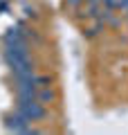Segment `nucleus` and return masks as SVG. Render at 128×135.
<instances>
[{"label": "nucleus", "mask_w": 128, "mask_h": 135, "mask_svg": "<svg viewBox=\"0 0 128 135\" xmlns=\"http://www.w3.org/2000/svg\"><path fill=\"white\" fill-rule=\"evenodd\" d=\"M18 113H23L29 122H36V119H43L47 115L45 110V104H43L38 97H18Z\"/></svg>", "instance_id": "f257e3e1"}, {"label": "nucleus", "mask_w": 128, "mask_h": 135, "mask_svg": "<svg viewBox=\"0 0 128 135\" xmlns=\"http://www.w3.org/2000/svg\"><path fill=\"white\" fill-rule=\"evenodd\" d=\"M7 128L14 131V133H36V128L29 126V119L23 115V113H18V110H16V115L7 117Z\"/></svg>", "instance_id": "f03ea898"}, {"label": "nucleus", "mask_w": 128, "mask_h": 135, "mask_svg": "<svg viewBox=\"0 0 128 135\" xmlns=\"http://www.w3.org/2000/svg\"><path fill=\"white\" fill-rule=\"evenodd\" d=\"M36 97L43 101V104H50V101L54 99V90L50 86H43V88H38V92H36Z\"/></svg>", "instance_id": "7ed1b4c3"}, {"label": "nucleus", "mask_w": 128, "mask_h": 135, "mask_svg": "<svg viewBox=\"0 0 128 135\" xmlns=\"http://www.w3.org/2000/svg\"><path fill=\"white\" fill-rule=\"evenodd\" d=\"M20 41H25V36H23V32H20V27L9 29V34H7V43H20Z\"/></svg>", "instance_id": "20e7f679"}, {"label": "nucleus", "mask_w": 128, "mask_h": 135, "mask_svg": "<svg viewBox=\"0 0 128 135\" xmlns=\"http://www.w3.org/2000/svg\"><path fill=\"white\" fill-rule=\"evenodd\" d=\"M126 23H128V14H126Z\"/></svg>", "instance_id": "39448f33"}, {"label": "nucleus", "mask_w": 128, "mask_h": 135, "mask_svg": "<svg viewBox=\"0 0 128 135\" xmlns=\"http://www.w3.org/2000/svg\"><path fill=\"white\" fill-rule=\"evenodd\" d=\"M0 2H2V0H0Z\"/></svg>", "instance_id": "423d86ee"}]
</instances>
